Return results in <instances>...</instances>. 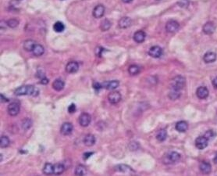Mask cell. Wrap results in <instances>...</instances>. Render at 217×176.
Returning a JSON list of instances; mask_svg holds the SVG:
<instances>
[{"label": "cell", "mask_w": 217, "mask_h": 176, "mask_svg": "<svg viewBox=\"0 0 217 176\" xmlns=\"http://www.w3.org/2000/svg\"><path fill=\"white\" fill-rule=\"evenodd\" d=\"M43 173L45 174H54V165L50 163H46L43 168Z\"/></svg>", "instance_id": "cell-27"}, {"label": "cell", "mask_w": 217, "mask_h": 176, "mask_svg": "<svg viewBox=\"0 0 217 176\" xmlns=\"http://www.w3.org/2000/svg\"><path fill=\"white\" fill-rule=\"evenodd\" d=\"M196 94H197V96L201 100H204V99H206V98L209 96V90L206 87H203V86H201L199 88L197 89V92H196Z\"/></svg>", "instance_id": "cell-14"}, {"label": "cell", "mask_w": 217, "mask_h": 176, "mask_svg": "<svg viewBox=\"0 0 217 176\" xmlns=\"http://www.w3.org/2000/svg\"><path fill=\"white\" fill-rule=\"evenodd\" d=\"M32 126V121L29 118H24L21 121V127L24 130H28Z\"/></svg>", "instance_id": "cell-30"}, {"label": "cell", "mask_w": 217, "mask_h": 176, "mask_svg": "<svg viewBox=\"0 0 217 176\" xmlns=\"http://www.w3.org/2000/svg\"><path fill=\"white\" fill-rule=\"evenodd\" d=\"M200 170L203 174H209L212 171L211 164L208 162H202L200 164Z\"/></svg>", "instance_id": "cell-21"}, {"label": "cell", "mask_w": 217, "mask_h": 176, "mask_svg": "<svg viewBox=\"0 0 217 176\" xmlns=\"http://www.w3.org/2000/svg\"><path fill=\"white\" fill-rule=\"evenodd\" d=\"M108 100L110 101V103L116 104L121 100V94L117 91H113L110 92L108 96Z\"/></svg>", "instance_id": "cell-6"}, {"label": "cell", "mask_w": 217, "mask_h": 176, "mask_svg": "<svg viewBox=\"0 0 217 176\" xmlns=\"http://www.w3.org/2000/svg\"><path fill=\"white\" fill-rule=\"evenodd\" d=\"M92 117L88 113H82L79 117V124L82 127H87L91 123Z\"/></svg>", "instance_id": "cell-5"}, {"label": "cell", "mask_w": 217, "mask_h": 176, "mask_svg": "<svg viewBox=\"0 0 217 176\" xmlns=\"http://www.w3.org/2000/svg\"><path fill=\"white\" fill-rule=\"evenodd\" d=\"M87 174V169L84 165H78L75 168L76 175H85Z\"/></svg>", "instance_id": "cell-29"}, {"label": "cell", "mask_w": 217, "mask_h": 176, "mask_svg": "<svg viewBox=\"0 0 217 176\" xmlns=\"http://www.w3.org/2000/svg\"><path fill=\"white\" fill-rule=\"evenodd\" d=\"M17 96H23V95H30V96H36L38 94V90L33 85H24L19 87L15 91Z\"/></svg>", "instance_id": "cell-1"}, {"label": "cell", "mask_w": 217, "mask_h": 176, "mask_svg": "<svg viewBox=\"0 0 217 176\" xmlns=\"http://www.w3.org/2000/svg\"><path fill=\"white\" fill-rule=\"evenodd\" d=\"M84 143L87 147H92L95 143V138L92 134H88L84 137Z\"/></svg>", "instance_id": "cell-20"}, {"label": "cell", "mask_w": 217, "mask_h": 176, "mask_svg": "<svg viewBox=\"0 0 217 176\" xmlns=\"http://www.w3.org/2000/svg\"><path fill=\"white\" fill-rule=\"evenodd\" d=\"M157 1H159V0H157Z\"/></svg>", "instance_id": "cell-50"}, {"label": "cell", "mask_w": 217, "mask_h": 176, "mask_svg": "<svg viewBox=\"0 0 217 176\" xmlns=\"http://www.w3.org/2000/svg\"><path fill=\"white\" fill-rule=\"evenodd\" d=\"M41 85H47L49 83V80H48L47 78H42V79L41 80V82H40Z\"/></svg>", "instance_id": "cell-43"}, {"label": "cell", "mask_w": 217, "mask_h": 176, "mask_svg": "<svg viewBox=\"0 0 217 176\" xmlns=\"http://www.w3.org/2000/svg\"><path fill=\"white\" fill-rule=\"evenodd\" d=\"M123 2H125V3H129V2H131L132 0H122Z\"/></svg>", "instance_id": "cell-47"}, {"label": "cell", "mask_w": 217, "mask_h": 176, "mask_svg": "<svg viewBox=\"0 0 217 176\" xmlns=\"http://www.w3.org/2000/svg\"><path fill=\"white\" fill-rule=\"evenodd\" d=\"M37 45L36 42L34 40H32V39H29V40H26L24 42V45H23V47L24 49H25L27 52H33V49H35V45Z\"/></svg>", "instance_id": "cell-18"}, {"label": "cell", "mask_w": 217, "mask_h": 176, "mask_svg": "<svg viewBox=\"0 0 217 176\" xmlns=\"http://www.w3.org/2000/svg\"><path fill=\"white\" fill-rule=\"evenodd\" d=\"M7 111L10 116H17L20 113V105L17 103H11L7 107Z\"/></svg>", "instance_id": "cell-7"}, {"label": "cell", "mask_w": 217, "mask_h": 176, "mask_svg": "<svg viewBox=\"0 0 217 176\" xmlns=\"http://www.w3.org/2000/svg\"><path fill=\"white\" fill-rule=\"evenodd\" d=\"M17 1H21V0H17Z\"/></svg>", "instance_id": "cell-49"}, {"label": "cell", "mask_w": 217, "mask_h": 176, "mask_svg": "<svg viewBox=\"0 0 217 176\" xmlns=\"http://www.w3.org/2000/svg\"><path fill=\"white\" fill-rule=\"evenodd\" d=\"M212 85L214 86L215 88H217V77L212 80Z\"/></svg>", "instance_id": "cell-45"}, {"label": "cell", "mask_w": 217, "mask_h": 176, "mask_svg": "<svg viewBox=\"0 0 217 176\" xmlns=\"http://www.w3.org/2000/svg\"><path fill=\"white\" fill-rule=\"evenodd\" d=\"M6 24L10 27H11V28H15V27H17L19 25V20L16 19V18H12V19L8 20L6 21Z\"/></svg>", "instance_id": "cell-36"}, {"label": "cell", "mask_w": 217, "mask_h": 176, "mask_svg": "<svg viewBox=\"0 0 217 176\" xmlns=\"http://www.w3.org/2000/svg\"><path fill=\"white\" fill-rule=\"evenodd\" d=\"M180 27V24L176 20H170L166 23V30L169 33H174L178 31Z\"/></svg>", "instance_id": "cell-4"}, {"label": "cell", "mask_w": 217, "mask_h": 176, "mask_svg": "<svg viewBox=\"0 0 217 176\" xmlns=\"http://www.w3.org/2000/svg\"><path fill=\"white\" fill-rule=\"evenodd\" d=\"M112 23L109 19H105L103 20L101 23H100V29L102 30V31H106L108 30H110L111 27Z\"/></svg>", "instance_id": "cell-24"}, {"label": "cell", "mask_w": 217, "mask_h": 176, "mask_svg": "<svg viewBox=\"0 0 217 176\" xmlns=\"http://www.w3.org/2000/svg\"><path fill=\"white\" fill-rule=\"evenodd\" d=\"M92 155H93V153H85L84 154V160H87Z\"/></svg>", "instance_id": "cell-42"}, {"label": "cell", "mask_w": 217, "mask_h": 176, "mask_svg": "<svg viewBox=\"0 0 217 176\" xmlns=\"http://www.w3.org/2000/svg\"><path fill=\"white\" fill-rule=\"evenodd\" d=\"M76 111V106L75 104H71L68 107V112L70 113H74Z\"/></svg>", "instance_id": "cell-39"}, {"label": "cell", "mask_w": 217, "mask_h": 176, "mask_svg": "<svg viewBox=\"0 0 217 176\" xmlns=\"http://www.w3.org/2000/svg\"><path fill=\"white\" fill-rule=\"evenodd\" d=\"M73 129H74V126H73L72 124L70 123V122H65L61 126L60 132L63 135H69L72 133Z\"/></svg>", "instance_id": "cell-10"}, {"label": "cell", "mask_w": 217, "mask_h": 176, "mask_svg": "<svg viewBox=\"0 0 217 176\" xmlns=\"http://www.w3.org/2000/svg\"><path fill=\"white\" fill-rule=\"evenodd\" d=\"M188 125L186 121H181L177 122L176 125V129L178 131L180 132H184L188 130Z\"/></svg>", "instance_id": "cell-22"}, {"label": "cell", "mask_w": 217, "mask_h": 176, "mask_svg": "<svg viewBox=\"0 0 217 176\" xmlns=\"http://www.w3.org/2000/svg\"><path fill=\"white\" fill-rule=\"evenodd\" d=\"M166 137H167V132L165 129H162L160 131H158V134L156 135V139H158L159 142H163L166 140Z\"/></svg>", "instance_id": "cell-34"}, {"label": "cell", "mask_w": 217, "mask_h": 176, "mask_svg": "<svg viewBox=\"0 0 217 176\" xmlns=\"http://www.w3.org/2000/svg\"><path fill=\"white\" fill-rule=\"evenodd\" d=\"M119 83L118 81H110V82H106L102 84V88H106L109 90H114L119 86Z\"/></svg>", "instance_id": "cell-17"}, {"label": "cell", "mask_w": 217, "mask_h": 176, "mask_svg": "<svg viewBox=\"0 0 217 176\" xmlns=\"http://www.w3.org/2000/svg\"><path fill=\"white\" fill-rule=\"evenodd\" d=\"M103 50H104V49H102V47H98V48H97V49H96V50H95L96 55H97L98 57H100L101 56H102V53L103 52Z\"/></svg>", "instance_id": "cell-40"}, {"label": "cell", "mask_w": 217, "mask_h": 176, "mask_svg": "<svg viewBox=\"0 0 217 176\" xmlns=\"http://www.w3.org/2000/svg\"><path fill=\"white\" fill-rule=\"evenodd\" d=\"M131 23H132V20H131V18L128 17H124L119 19V22H118V25H119V28L125 29V28L131 27Z\"/></svg>", "instance_id": "cell-12"}, {"label": "cell", "mask_w": 217, "mask_h": 176, "mask_svg": "<svg viewBox=\"0 0 217 176\" xmlns=\"http://www.w3.org/2000/svg\"><path fill=\"white\" fill-rule=\"evenodd\" d=\"M128 72L132 76H134V75H137V74H139L140 72V68L139 66H137V65H131V66H129L128 68Z\"/></svg>", "instance_id": "cell-33"}, {"label": "cell", "mask_w": 217, "mask_h": 176, "mask_svg": "<svg viewBox=\"0 0 217 176\" xmlns=\"http://www.w3.org/2000/svg\"><path fill=\"white\" fill-rule=\"evenodd\" d=\"M146 35L143 31H137L134 35V40L137 43H141L145 41Z\"/></svg>", "instance_id": "cell-19"}, {"label": "cell", "mask_w": 217, "mask_h": 176, "mask_svg": "<svg viewBox=\"0 0 217 176\" xmlns=\"http://www.w3.org/2000/svg\"><path fill=\"white\" fill-rule=\"evenodd\" d=\"M209 143V139L207 138H205V136H200L197 138L195 140V146L197 149L199 150H203V149L206 148Z\"/></svg>", "instance_id": "cell-9"}, {"label": "cell", "mask_w": 217, "mask_h": 176, "mask_svg": "<svg viewBox=\"0 0 217 176\" xmlns=\"http://www.w3.org/2000/svg\"><path fill=\"white\" fill-rule=\"evenodd\" d=\"M188 2H185V1H184V0H182L181 2H179V5H180V6H181L182 7H185V6H186V7H187V6H188Z\"/></svg>", "instance_id": "cell-44"}, {"label": "cell", "mask_w": 217, "mask_h": 176, "mask_svg": "<svg viewBox=\"0 0 217 176\" xmlns=\"http://www.w3.org/2000/svg\"><path fill=\"white\" fill-rule=\"evenodd\" d=\"M1 100H2V102H8L9 101L8 99H6V97H4L2 94H1Z\"/></svg>", "instance_id": "cell-46"}, {"label": "cell", "mask_w": 217, "mask_h": 176, "mask_svg": "<svg viewBox=\"0 0 217 176\" xmlns=\"http://www.w3.org/2000/svg\"><path fill=\"white\" fill-rule=\"evenodd\" d=\"M93 87H94L95 90H99L102 88V85H101L98 82H95L94 84H93Z\"/></svg>", "instance_id": "cell-41"}, {"label": "cell", "mask_w": 217, "mask_h": 176, "mask_svg": "<svg viewBox=\"0 0 217 176\" xmlns=\"http://www.w3.org/2000/svg\"><path fill=\"white\" fill-rule=\"evenodd\" d=\"M44 52H45V49L44 47L41 45H39V44H37L35 47V49H33V54L35 56V57H40L41 55L43 54Z\"/></svg>", "instance_id": "cell-25"}, {"label": "cell", "mask_w": 217, "mask_h": 176, "mask_svg": "<svg viewBox=\"0 0 217 176\" xmlns=\"http://www.w3.org/2000/svg\"><path fill=\"white\" fill-rule=\"evenodd\" d=\"M64 170V164L62 163H57L54 165V174H61L62 173H63Z\"/></svg>", "instance_id": "cell-28"}, {"label": "cell", "mask_w": 217, "mask_h": 176, "mask_svg": "<svg viewBox=\"0 0 217 176\" xmlns=\"http://www.w3.org/2000/svg\"><path fill=\"white\" fill-rule=\"evenodd\" d=\"M138 147H139L138 143H136V142H131V143L129 144V148L131 149L132 151L137 150V149H138Z\"/></svg>", "instance_id": "cell-37"}, {"label": "cell", "mask_w": 217, "mask_h": 176, "mask_svg": "<svg viewBox=\"0 0 217 176\" xmlns=\"http://www.w3.org/2000/svg\"><path fill=\"white\" fill-rule=\"evenodd\" d=\"M104 14H105V7H104L103 5H98V6H96L94 8L93 12H92V14L94 16V17L97 18V19H99V18L102 17Z\"/></svg>", "instance_id": "cell-11"}, {"label": "cell", "mask_w": 217, "mask_h": 176, "mask_svg": "<svg viewBox=\"0 0 217 176\" xmlns=\"http://www.w3.org/2000/svg\"><path fill=\"white\" fill-rule=\"evenodd\" d=\"M186 84V79L182 75H177L174 77L171 82V89H175L180 91L184 88Z\"/></svg>", "instance_id": "cell-2"}, {"label": "cell", "mask_w": 217, "mask_h": 176, "mask_svg": "<svg viewBox=\"0 0 217 176\" xmlns=\"http://www.w3.org/2000/svg\"><path fill=\"white\" fill-rule=\"evenodd\" d=\"M214 160V162L216 163V164H217V153H216V155L215 156V157H214V160Z\"/></svg>", "instance_id": "cell-48"}, {"label": "cell", "mask_w": 217, "mask_h": 176, "mask_svg": "<svg viewBox=\"0 0 217 176\" xmlns=\"http://www.w3.org/2000/svg\"><path fill=\"white\" fill-rule=\"evenodd\" d=\"M10 143V140L7 136L2 135L0 139V147L1 148H6V147H9V145Z\"/></svg>", "instance_id": "cell-32"}, {"label": "cell", "mask_w": 217, "mask_h": 176, "mask_svg": "<svg viewBox=\"0 0 217 176\" xmlns=\"http://www.w3.org/2000/svg\"><path fill=\"white\" fill-rule=\"evenodd\" d=\"M180 159V155L176 152H169L165 154L162 157V162L166 164H171L179 161Z\"/></svg>", "instance_id": "cell-3"}, {"label": "cell", "mask_w": 217, "mask_h": 176, "mask_svg": "<svg viewBox=\"0 0 217 176\" xmlns=\"http://www.w3.org/2000/svg\"><path fill=\"white\" fill-rule=\"evenodd\" d=\"M117 171L120 172H123V173H128V174H131V173H135L134 171L131 168H130L129 166H127V165H118L117 166Z\"/></svg>", "instance_id": "cell-26"}, {"label": "cell", "mask_w": 217, "mask_h": 176, "mask_svg": "<svg viewBox=\"0 0 217 176\" xmlns=\"http://www.w3.org/2000/svg\"><path fill=\"white\" fill-rule=\"evenodd\" d=\"M215 29V23L213 22H207L205 25L203 26V31L204 33L206 35H211L212 34Z\"/></svg>", "instance_id": "cell-15"}, {"label": "cell", "mask_w": 217, "mask_h": 176, "mask_svg": "<svg viewBox=\"0 0 217 176\" xmlns=\"http://www.w3.org/2000/svg\"><path fill=\"white\" fill-rule=\"evenodd\" d=\"M79 69V65L77 62H74V61H72V62H70L67 63V65L66 66V71H67L68 74H74L76 73Z\"/></svg>", "instance_id": "cell-13"}, {"label": "cell", "mask_w": 217, "mask_h": 176, "mask_svg": "<svg viewBox=\"0 0 217 176\" xmlns=\"http://www.w3.org/2000/svg\"><path fill=\"white\" fill-rule=\"evenodd\" d=\"M64 82L62 81L61 79H56L55 80V82H53V88L58 92L61 91V90H63V88H64Z\"/></svg>", "instance_id": "cell-23"}, {"label": "cell", "mask_w": 217, "mask_h": 176, "mask_svg": "<svg viewBox=\"0 0 217 176\" xmlns=\"http://www.w3.org/2000/svg\"><path fill=\"white\" fill-rule=\"evenodd\" d=\"M53 29L57 33H60V32H63L65 29V26L62 22H56V23H54V25H53Z\"/></svg>", "instance_id": "cell-31"}, {"label": "cell", "mask_w": 217, "mask_h": 176, "mask_svg": "<svg viewBox=\"0 0 217 176\" xmlns=\"http://www.w3.org/2000/svg\"><path fill=\"white\" fill-rule=\"evenodd\" d=\"M217 57L216 54L213 52H207L204 55L203 57V60L205 61V63H213L214 61H215Z\"/></svg>", "instance_id": "cell-16"}, {"label": "cell", "mask_w": 217, "mask_h": 176, "mask_svg": "<svg viewBox=\"0 0 217 176\" xmlns=\"http://www.w3.org/2000/svg\"><path fill=\"white\" fill-rule=\"evenodd\" d=\"M180 96V91H178V90L171 89V91H170V93H169V98L172 100H176V99H178Z\"/></svg>", "instance_id": "cell-35"}, {"label": "cell", "mask_w": 217, "mask_h": 176, "mask_svg": "<svg viewBox=\"0 0 217 176\" xmlns=\"http://www.w3.org/2000/svg\"><path fill=\"white\" fill-rule=\"evenodd\" d=\"M149 54L150 57H153V58H158L162 56V49L158 45L151 47L150 49L149 50Z\"/></svg>", "instance_id": "cell-8"}, {"label": "cell", "mask_w": 217, "mask_h": 176, "mask_svg": "<svg viewBox=\"0 0 217 176\" xmlns=\"http://www.w3.org/2000/svg\"><path fill=\"white\" fill-rule=\"evenodd\" d=\"M204 136H205V138H207V139L209 140V139H212L213 137L215 136V133H214V131H212V130H209V131H206V133L204 135Z\"/></svg>", "instance_id": "cell-38"}]
</instances>
